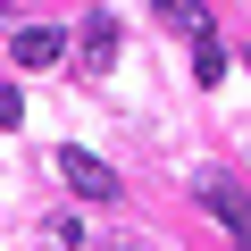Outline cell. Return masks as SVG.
<instances>
[{
    "mask_svg": "<svg viewBox=\"0 0 251 251\" xmlns=\"http://www.w3.org/2000/svg\"><path fill=\"white\" fill-rule=\"evenodd\" d=\"M193 75H201V84H218V75H226V50H218L209 34H193Z\"/></svg>",
    "mask_w": 251,
    "mask_h": 251,
    "instance_id": "obj_6",
    "label": "cell"
},
{
    "mask_svg": "<svg viewBox=\"0 0 251 251\" xmlns=\"http://www.w3.org/2000/svg\"><path fill=\"white\" fill-rule=\"evenodd\" d=\"M59 59H67V34L59 25H25L17 34V67H59Z\"/></svg>",
    "mask_w": 251,
    "mask_h": 251,
    "instance_id": "obj_3",
    "label": "cell"
},
{
    "mask_svg": "<svg viewBox=\"0 0 251 251\" xmlns=\"http://www.w3.org/2000/svg\"><path fill=\"white\" fill-rule=\"evenodd\" d=\"M159 17L176 34H209V9H201V0H159Z\"/></svg>",
    "mask_w": 251,
    "mask_h": 251,
    "instance_id": "obj_5",
    "label": "cell"
},
{
    "mask_svg": "<svg viewBox=\"0 0 251 251\" xmlns=\"http://www.w3.org/2000/svg\"><path fill=\"white\" fill-rule=\"evenodd\" d=\"M193 201H201V209H209V218H218V226H226L234 243H251V193H243L234 176L201 168V176H193Z\"/></svg>",
    "mask_w": 251,
    "mask_h": 251,
    "instance_id": "obj_1",
    "label": "cell"
},
{
    "mask_svg": "<svg viewBox=\"0 0 251 251\" xmlns=\"http://www.w3.org/2000/svg\"><path fill=\"white\" fill-rule=\"evenodd\" d=\"M59 176H67L84 201H117V168H109V159H92V151H59Z\"/></svg>",
    "mask_w": 251,
    "mask_h": 251,
    "instance_id": "obj_2",
    "label": "cell"
},
{
    "mask_svg": "<svg viewBox=\"0 0 251 251\" xmlns=\"http://www.w3.org/2000/svg\"><path fill=\"white\" fill-rule=\"evenodd\" d=\"M117 67V17H92L84 25V75H109Z\"/></svg>",
    "mask_w": 251,
    "mask_h": 251,
    "instance_id": "obj_4",
    "label": "cell"
},
{
    "mask_svg": "<svg viewBox=\"0 0 251 251\" xmlns=\"http://www.w3.org/2000/svg\"><path fill=\"white\" fill-rule=\"evenodd\" d=\"M25 117V100H17V84H0V126H17Z\"/></svg>",
    "mask_w": 251,
    "mask_h": 251,
    "instance_id": "obj_7",
    "label": "cell"
}]
</instances>
